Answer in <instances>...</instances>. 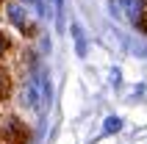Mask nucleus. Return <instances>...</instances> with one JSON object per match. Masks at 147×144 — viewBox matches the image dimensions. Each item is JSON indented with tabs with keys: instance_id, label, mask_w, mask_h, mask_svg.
I'll return each instance as SVG.
<instances>
[{
	"instance_id": "nucleus-2",
	"label": "nucleus",
	"mask_w": 147,
	"mask_h": 144,
	"mask_svg": "<svg viewBox=\"0 0 147 144\" xmlns=\"http://www.w3.org/2000/svg\"><path fill=\"white\" fill-rule=\"evenodd\" d=\"M31 128L14 114H0V144H28Z\"/></svg>"
},
{
	"instance_id": "nucleus-5",
	"label": "nucleus",
	"mask_w": 147,
	"mask_h": 144,
	"mask_svg": "<svg viewBox=\"0 0 147 144\" xmlns=\"http://www.w3.org/2000/svg\"><path fill=\"white\" fill-rule=\"evenodd\" d=\"M8 53H11V36L6 31H0V61H6Z\"/></svg>"
},
{
	"instance_id": "nucleus-9",
	"label": "nucleus",
	"mask_w": 147,
	"mask_h": 144,
	"mask_svg": "<svg viewBox=\"0 0 147 144\" xmlns=\"http://www.w3.org/2000/svg\"><path fill=\"white\" fill-rule=\"evenodd\" d=\"M20 3H25V6H33V8H36V3H39V0H20Z\"/></svg>"
},
{
	"instance_id": "nucleus-4",
	"label": "nucleus",
	"mask_w": 147,
	"mask_h": 144,
	"mask_svg": "<svg viewBox=\"0 0 147 144\" xmlns=\"http://www.w3.org/2000/svg\"><path fill=\"white\" fill-rule=\"evenodd\" d=\"M72 39H75V50H78V56L81 58H86V36H83V31H81V25L78 22H72Z\"/></svg>"
},
{
	"instance_id": "nucleus-10",
	"label": "nucleus",
	"mask_w": 147,
	"mask_h": 144,
	"mask_svg": "<svg viewBox=\"0 0 147 144\" xmlns=\"http://www.w3.org/2000/svg\"><path fill=\"white\" fill-rule=\"evenodd\" d=\"M0 6H3V0H0Z\"/></svg>"
},
{
	"instance_id": "nucleus-7",
	"label": "nucleus",
	"mask_w": 147,
	"mask_h": 144,
	"mask_svg": "<svg viewBox=\"0 0 147 144\" xmlns=\"http://www.w3.org/2000/svg\"><path fill=\"white\" fill-rule=\"evenodd\" d=\"M6 94V75H3V72H0V97Z\"/></svg>"
},
{
	"instance_id": "nucleus-1",
	"label": "nucleus",
	"mask_w": 147,
	"mask_h": 144,
	"mask_svg": "<svg viewBox=\"0 0 147 144\" xmlns=\"http://www.w3.org/2000/svg\"><path fill=\"white\" fill-rule=\"evenodd\" d=\"M0 14L6 17V22L11 25L17 33H22V36H33V33H36V25H33L25 3H20V0H6V3L0 6Z\"/></svg>"
},
{
	"instance_id": "nucleus-3",
	"label": "nucleus",
	"mask_w": 147,
	"mask_h": 144,
	"mask_svg": "<svg viewBox=\"0 0 147 144\" xmlns=\"http://www.w3.org/2000/svg\"><path fill=\"white\" fill-rule=\"evenodd\" d=\"M119 8L128 17V22L136 25V28L144 22V17H147V0H119Z\"/></svg>"
},
{
	"instance_id": "nucleus-6",
	"label": "nucleus",
	"mask_w": 147,
	"mask_h": 144,
	"mask_svg": "<svg viewBox=\"0 0 147 144\" xmlns=\"http://www.w3.org/2000/svg\"><path fill=\"white\" fill-rule=\"evenodd\" d=\"M119 130H122V119H119V116H108L106 119V128H103V133H119Z\"/></svg>"
},
{
	"instance_id": "nucleus-8",
	"label": "nucleus",
	"mask_w": 147,
	"mask_h": 144,
	"mask_svg": "<svg viewBox=\"0 0 147 144\" xmlns=\"http://www.w3.org/2000/svg\"><path fill=\"white\" fill-rule=\"evenodd\" d=\"M111 83H114V86H119V72H117V69L111 72Z\"/></svg>"
}]
</instances>
